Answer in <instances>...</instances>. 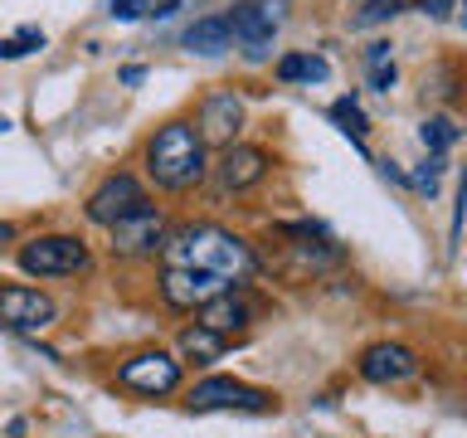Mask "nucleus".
<instances>
[{
  "mask_svg": "<svg viewBox=\"0 0 467 438\" xmlns=\"http://www.w3.org/2000/svg\"><path fill=\"white\" fill-rule=\"evenodd\" d=\"M166 258V268H195V273H214L219 283L229 287H244L258 277V254L248 248L239 234L219 229V224H181V229H166V239L156 248Z\"/></svg>",
  "mask_w": 467,
  "mask_h": 438,
  "instance_id": "nucleus-1",
  "label": "nucleus"
},
{
  "mask_svg": "<svg viewBox=\"0 0 467 438\" xmlns=\"http://www.w3.org/2000/svg\"><path fill=\"white\" fill-rule=\"evenodd\" d=\"M146 175L171 190V195H181V190H195L204 175H210V146L200 141L195 122H166L151 131V141H146Z\"/></svg>",
  "mask_w": 467,
  "mask_h": 438,
  "instance_id": "nucleus-2",
  "label": "nucleus"
},
{
  "mask_svg": "<svg viewBox=\"0 0 467 438\" xmlns=\"http://www.w3.org/2000/svg\"><path fill=\"white\" fill-rule=\"evenodd\" d=\"M20 268L29 277H78L93 268V254L73 234H39V239L20 244Z\"/></svg>",
  "mask_w": 467,
  "mask_h": 438,
  "instance_id": "nucleus-3",
  "label": "nucleus"
},
{
  "mask_svg": "<svg viewBox=\"0 0 467 438\" xmlns=\"http://www.w3.org/2000/svg\"><path fill=\"white\" fill-rule=\"evenodd\" d=\"M283 0H239L224 20H229V35L234 44L244 49V58H268L273 54V39L283 29Z\"/></svg>",
  "mask_w": 467,
  "mask_h": 438,
  "instance_id": "nucleus-4",
  "label": "nucleus"
},
{
  "mask_svg": "<svg viewBox=\"0 0 467 438\" xmlns=\"http://www.w3.org/2000/svg\"><path fill=\"white\" fill-rule=\"evenodd\" d=\"M181 375H185V360H175L171 350H137L117 365V385L131 390V394H146V400H161V394H175L181 390Z\"/></svg>",
  "mask_w": 467,
  "mask_h": 438,
  "instance_id": "nucleus-5",
  "label": "nucleus"
},
{
  "mask_svg": "<svg viewBox=\"0 0 467 438\" xmlns=\"http://www.w3.org/2000/svg\"><path fill=\"white\" fill-rule=\"evenodd\" d=\"M195 414H214V409H239V414H268V409H277V400L268 390L258 385H244V380H224V375H210L200 380L195 390H190L185 400Z\"/></svg>",
  "mask_w": 467,
  "mask_h": 438,
  "instance_id": "nucleus-6",
  "label": "nucleus"
},
{
  "mask_svg": "<svg viewBox=\"0 0 467 438\" xmlns=\"http://www.w3.org/2000/svg\"><path fill=\"white\" fill-rule=\"evenodd\" d=\"M141 204H151L146 200V185L137 181L131 171H112L108 181H102L93 195H88V204H83V214L93 219V224H102V229H112L117 219H127V214H137Z\"/></svg>",
  "mask_w": 467,
  "mask_h": 438,
  "instance_id": "nucleus-7",
  "label": "nucleus"
},
{
  "mask_svg": "<svg viewBox=\"0 0 467 438\" xmlns=\"http://www.w3.org/2000/svg\"><path fill=\"white\" fill-rule=\"evenodd\" d=\"M108 234H112V244H108L112 258H146L161 248V239H166V214H161L156 204H141L137 214L117 219Z\"/></svg>",
  "mask_w": 467,
  "mask_h": 438,
  "instance_id": "nucleus-8",
  "label": "nucleus"
},
{
  "mask_svg": "<svg viewBox=\"0 0 467 438\" xmlns=\"http://www.w3.org/2000/svg\"><path fill=\"white\" fill-rule=\"evenodd\" d=\"M54 321V297H44L39 287L25 283H0V327L10 331H44Z\"/></svg>",
  "mask_w": 467,
  "mask_h": 438,
  "instance_id": "nucleus-9",
  "label": "nucleus"
},
{
  "mask_svg": "<svg viewBox=\"0 0 467 438\" xmlns=\"http://www.w3.org/2000/svg\"><path fill=\"white\" fill-rule=\"evenodd\" d=\"M239 127H244V102H239V93L234 88H214L210 98L200 102V141L204 146H234L239 141Z\"/></svg>",
  "mask_w": 467,
  "mask_h": 438,
  "instance_id": "nucleus-10",
  "label": "nucleus"
},
{
  "mask_svg": "<svg viewBox=\"0 0 467 438\" xmlns=\"http://www.w3.org/2000/svg\"><path fill=\"white\" fill-rule=\"evenodd\" d=\"M360 375L370 385H404V380L419 375V356L400 341H375L360 350Z\"/></svg>",
  "mask_w": 467,
  "mask_h": 438,
  "instance_id": "nucleus-11",
  "label": "nucleus"
},
{
  "mask_svg": "<svg viewBox=\"0 0 467 438\" xmlns=\"http://www.w3.org/2000/svg\"><path fill=\"white\" fill-rule=\"evenodd\" d=\"M224 287L229 283H219L214 273H195V268H166L161 273V302L175 307V312H195V307H204Z\"/></svg>",
  "mask_w": 467,
  "mask_h": 438,
  "instance_id": "nucleus-12",
  "label": "nucleus"
},
{
  "mask_svg": "<svg viewBox=\"0 0 467 438\" xmlns=\"http://www.w3.org/2000/svg\"><path fill=\"white\" fill-rule=\"evenodd\" d=\"M268 166H273V156L263 151V146L234 141V146H224V151H219L214 175H219V185H224V190H248V185H258L263 175H268Z\"/></svg>",
  "mask_w": 467,
  "mask_h": 438,
  "instance_id": "nucleus-13",
  "label": "nucleus"
},
{
  "mask_svg": "<svg viewBox=\"0 0 467 438\" xmlns=\"http://www.w3.org/2000/svg\"><path fill=\"white\" fill-rule=\"evenodd\" d=\"M195 321L210 327V331H219V336L244 331L248 321H254V302L244 297V287H224V292H214L204 307H195Z\"/></svg>",
  "mask_w": 467,
  "mask_h": 438,
  "instance_id": "nucleus-14",
  "label": "nucleus"
},
{
  "mask_svg": "<svg viewBox=\"0 0 467 438\" xmlns=\"http://www.w3.org/2000/svg\"><path fill=\"white\" fill-rule=\"evenodd\" d=\"M181 44L190 54H204V58H219V54H229L234 49V35H229V20L224 15H204V20H195L181 35Z\"/></svg>",
  "mask_w": 467,
  "mask_h": 438,
  "instance_id": "nucleus-15",
  "label": "nucleus"
},
{
  "mask_svg": "<svg viewBox=\"0 0 467 438\" xmlns=\"http://www.w3.org/2000/svg\"><path fill=\"white\" fill-rule=\"evenodd\" d=\"M224 346H229L224 336L210 331V327H200V321L181 331V356H185L190 365H214L219 356H224Z\"/></svg>",
  "mask_w": 467,
  "mask_h": 438,
  "instance_id": "nucleus-16",
  "label": "nucleus"
},
{
  "mask_svg": "<svg viewBox=\"0 0 467 438\" xmlns=\"http://www.w3.org/2000/svg\"><path fill=\"white\" fill-rule=\"evenodd\" d=\"M458 122L452 117H423V127H419V141L429 146V156H443L448 146H458Z\"/></svg>",
  "mask_w": 467,
  "mask_h": 438,
  "instance_id": "nucleus-17",
  "label": "nucleus"
},
{
  "mask_svg": "<svg viewBox=\"0 0 467 438\" xmlns=\"http://www.w3.org/2000/svg\"><path fill=\"white\" fill-rule=\"evenodd\" d=\"M331 122L341 127L356 146H360V137H365V127H370V122H365V112H360V102H356V98H336V102H331Z\"/></svg>",
  "mask_w": 467,
  "mask_h": 438,
  "instance_id": "nucleus-18",
  "label": "nucleus"
},
{
  "mask_svg": "<svg viewBox=\"0 0 467 438\" xmlns=\"http://www.w3.org/2000/svg\"><path fill=\"white\" fill-rule=\"evenodd\" d=\"M443 166H448V161L443 156H429V161H419V166H414V175H404V185H414L419 190V195H438V185H443Z\"/></svg>",
  "mask_w": 467,
  "mask_h": 438,
  "instance_id": "nucleus-19",
  "label": "nucleus"
},
{
  "mask_svg": "<svg viewBox=\"0 0 467 438\" xmlns=\"http://www.w3.org/2000/svg\"><path fill=\"white\" fill-rule=\"evenodd\" d=\"M35 49H44V29L39 25H25V29H15V35L0 39V58H25Z\"/></svg>",
  "mask_w": 467,
  "mask_h": 438,
  "instance_id": "nucleus-20",
  "label": "nucleus"
},
{
  "mask_svg": "<svg viewBox=\"0 0 467 438\" xmlns=\"http://www.w3.org/2000/svg\"><path fill=\"white\" fill-rule=\"evenodd\" d=\"M404 10V0H365V5L356 10V29H370V25H385V20H394V15Z\"/></svg>",
  "mask_w": 467,
  "mask_h": 438,
  "instance_id": "nucleus-21",
  "label": "nucleus"
},
{
  "mask_svg": "<svg viewBox=\"0 0 467 438\" xmlns=\"http://www.w3.org/2000/svg\"><path fill=\"white\" fill-rule=\"evenodd\" d=\"M327 73H331V64H327V58H317V54H302V83H327Z\"/></svg>",
  "mask_w": 467,
  "mask_h": 438,
  "instance_id": "nucleus-22",
  "label": "nucleus"
},
{
  "mask_svg": "<svg viewBox=\"0 0 467 438\" xmlns=\"http://www.w3.org/2000/svg\"><path fill=\"white\" fill-rule=\"evenodd\" d=\"M277 83H302V54H283V58H277Z\"/></svg>",
  "mask_w": 467,
  "mask_h": 438,
  "instance_id": "nucleus-23",
  "label": "nucleus"
},
{
  "mask_svg": "<svg viewBox=\"0 0 467 438\" xmlns=\"http://www.w3.org/2000/svg\"><path fill=\"white\" fill-rule=\"evenodd\" d=\"M389 49H394L389 39H375L370 49H365V64H370V68H385V64H394V58H389Z\"/></svg>",
  "mask_w": 467,
  "mask_h": 438,
  "instance_id": "nucleus-24",
  "label": "nucleus"
},
{
  "mask_svg": "<svg viewBox=\"0 0 467 438\" xmlns=\"http://www.w3.org/2000/svg\"><path fill=\"white\" fill-rule=\"evenodd\" d=\"M394 78H400V73H394V64H385V68H370V88H379V93H389Z\"/></svg>",
  "mask_w": 467,
  "mask_h": 438,
  "instance_id": "nucleus-25",
  "label": "nucleus"
},
{
  "mask_svg": "<svg viewBox=\"0 0 467 438\" xmlns=\"http://www.w3.org/2000/svg\"><path fill=\"white\" fill-rule=\"evenodd\" d=\"M452 5H458V0H423V15H433V20H448Z\"/></svg>",
  "mask_w": 467,
  "mask_h": 438,
  "instance_id": "nucleus-26",
  "label": "nucleus"
},
{
  "mask_svg": "<svg viewBox=\"0 0 467 438\" xmlns=\"http://www.w3.org/2000/svg\"><path fill=\"white\" fill-rule=\"evenodd\" d=\"M141 78H146V68H141V64H127V68H122V83H127V88H137Z\"/></svg>",
  "mask_w": 467,
  "mask_h": 438,
  "instance_id": "nucleus-27",
  "label": "nucleus"
},
{
  "mask_svg": "<svg viewBox=\"0 0 467 438\" xmlns=\"http://www.w3.org/2000/svg\"><path fill=\"white\" fill-rule=\"evenodd\" d=\"M10 244H15V229L5 224V219H0V254H5V248H10Z\"/></svg>",
  "mask_w": 467,
  "mask_h": 438,
  "instance_id": "nucleus-28",
  "label": "nucleus"
}]
</instances>
